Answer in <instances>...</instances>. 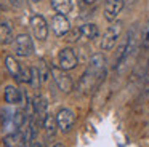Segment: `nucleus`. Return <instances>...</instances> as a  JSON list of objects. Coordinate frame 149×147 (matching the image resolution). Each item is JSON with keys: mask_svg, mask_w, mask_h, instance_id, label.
<instances>
[{"mask_svg": "<svg viewBox=\"0 0 149 147\" xmlns=\"http://www.w3.org/2000/svg\"><path fill=\"white\" fill-rule=\"evenodd\" d=\"M122 29H123V24L120 21H114L109 27L106 29V32L103 34V38H101V50L103 51H109L116 46L117 40L120 38V34H122Z\"/></svg>", "mask_w": 149, "mask_h": 147, "instance_id": "obj_1", "label": "nucleus"}, {"mask_svg": "<svg viewBox=\"0 0 149 147\" xmlns=\"http://www.w3.org/2000/svg\"><path fill=\"white\" fill-rule=\"evenodd\" d=\"M103 80H104L103 75H98V74L93 72L90 67H87V70H85L84 75L80 77V80H79V91H80L82 94H88V93L96 88Z\"/></svg>", "mask_w": 149, "mask_h": 147, "instance_id": "obj_2", "label": "nucleus"}, {"mask_svg": "<svg viewBox=\"0 0 149 147\" xmlns=\"http://www.w3.org/2000/svg\"><path fill=\"white\" fill-rule=\"evenodd\" d=\"M66 72L68 70H63L61 67H52V77L55 80L56 86L59 88V91L68 94V93H71L74 89V82Z\"/></svg>", "mask_w": 149, "mask_h": 147, "instance_id": "obj_3", "label": "nucleus"}, {"mask_svg": "<svg viewBox=\"0 0 149 147\" xmlns=\"http://www.w3.org/2000/svg\"><path fill=\"white\" fill-rule=\"evenodd\" d=\"M34 51V43L32 38L27 34H19L15 38V54L19 58H27Z\"/></svg>", "mask_w": 149, "mask_h": 147, "instance_id": "obj_4", "label": "nucleus"}, {"mask_svg": "<svg viewBox=\"0 0 149 147\" xmlns=\"http://www.w3.org/2000/svg\"><path fill=\"white\" fill-rule=\"evenodd\" d=\"M58 64L63 70H72L77 67L79 58L72 48H63L58 54Z\"/></svg>", "mask_w": 149, "mask_h": 147, "instance_id": "obj_5", "label": "nucleus"}, {"mask_svg": "<svg viewBox=\"0 0 149 147\" xmlns=\"http://www.w3.org/2000/svg\"><path fill=\"white\" fill-rule=\"evenodd\" d=\"M31 29H32V34L37 40L43 42L48 37V24H47L45 18L42 15H34L31 18Z\"/></svg>", "mask_w": 149, "mask_h": 147, "instance_id": "obj_6", "label": "nucleus"}, {"mask_svg": "<svg viewBox=\"0 0 149 147\" xmlns=\"http://www.w3.org/2000/svg\"><path fill=\"white\" fill-rule=\"evenodd\" d=\"M56 121H58V128L61 133H69L75 123V114L71 109L64 107L56 114Z\"/></svg>", "mask_w": 149, "mask_h": 147, "instance_id": "obj_7", "label": "nucleus"}, {"mask_svg": "<svg viewBox=\"0 0 149 147\" xmlns=\"http://www.w3.org/2000/svg\"><path fill=\"white\" fill-rule=\"evenodd\" d=\"M71 29H72L71 22H69L68 18H66V15H59V13H56V15L53 16V19H52V31L55 32L56 37H66Z\"/></svg>", "mask_w": 149, "mask_h": 147, "instance_id": "obj_8", "label": "nucleus"}, {"mask_svg": "<svg viewBox=\"0 0 149 147\" xmlns=\"http://www.w3.org/2000/svg\"><path fill=\"white\" fill-rule=\"evenodd\" d=\"M32 112L37 117V120L40 121V125H43L47 115H48V99L45 96H36L32 101Z\"/></svg>", "mask_w": 149, "mask_h": 147, "instance_id": "obj_9", "label": "nucleus"}, {"mask_svg": "<svg viewBox=\"0 0 149 147\" xmlns=\"http://www.w3.org/2000/svg\"><path fill=\"white\" fill-rule=\"evenodd\" d=\"M123 0H106L104 5V19L109 22H114L117 19V16L120 15V11L123 10Z\"/></svg>", "mask_w": 149, "mask_h": 147, "instance_id": "obj_10", "label": "nucleus"}, {"mask_svg": "<svg viewBox=\"0 0 149 147\" xmlns=\"http://www.w3.org/2000/svg\"><path fill=\"white\" fill-rule=\"evenodd\" d=\"M88 67H90L93 72H96L98 75H106V58H104L103 53H95L93 56L90 58V62H88Z\"/></svg>", "mask_w": 149, "mask_h": 147, "instance_id": "obj_11", "label": "nucleus"}, {"mask_svg": "<svg viewBox=\"0 0 149 147\" xmlns=\"http://www.w3.org/2000/svg\"><path fill=\"white\" fill-rule=\"evenodd\" d=\"M3 98H5V102L10 105H18L23 102V93L19 91V88L18 86H7L5 88V93H3Z\"/></svg>", "mask_w": 149, "mask_h": 147, "instance_id": "obj_12", "label": "nucleus"}, {"mask_svg": "<svg viewBox=\"0 0 149 147\" xmlns=\"http://www.w3.org/2000/svg\"><path fill=\"white\" fill-rule=\"evenodd\" d=\"M5 66H7V70L10 72V75L13 78H16L19 82V77H21V70H23V66L15 59L13 56H7L5 58Z\"/></svg>", "mask_w": 149, "mask_h": 147, "instance_id": "obj_13", "label": "nucleus"}, {"mask_svg": "<svg viewBox=\"0 0 149 147\" xmlns=\"http://www.w3.org/2000/svg\"><path fill=\"white\" fill-rule=\"evenodd\" d=\"M80 32H82V38H87V40H95L100 35V29L93 22H87V24L80 26Z\"/></svg>", "mask_w": 149, "mask_h": 147, "instance_id": "obj_14", "label": "nucleus"}, {"mask_svg": "<svg viewBox=\"0 0 149 147\" xmlns=\"http://www.w3.org/2000/svg\"><path fill=\"white\" fill-rule=\"evenodd\" d=\"M52 8L59 15H68L72 10V0H52Z\"/></svg>", "mask_w": 149, "mask_h": 147, "instance_id": "obj_15", "label": "nucleus"}, {"mask_svg": "<svg viewBox=\"0 0 149 147\" xmlns=\"http://www.w3.org/2000/svg\"><path fill=\"white\" fill-rule=\"evenodd\" d=\"M43 130H45V133H47V136H55L56 134V131L59 130L58 128V121H56V117H53V115H47V118H45V121H43Z\"/></svg>", "mask_w": 149, "mask_h": 147, "instance_id": "obj_16", "label": "nucleus"}, {"mask_svg": "<svg viewBox=\"0 0 149 147\" xmlns=\"http://www.w3.org/2000/svg\"><path fill=\"white\" fill-rule=\"evenodd\" d=\"M13 40V29L8 22H0V43H10Z\"/></svg>", "mask_w": 149, "mask_h": 147, "instance_id": "obj_17", "label": "nucleus"}, {"mask_svg": "<svg viewBox=\"0 0 149 147\" xmlns=\"http://www.w3.org/2000/svg\"><path fill=\"white\" fill-rule=\"evenodd\" d=\"M37 69H39V72H40L42 82H47V80H48V77L52 75V67H48L45 61L40 59V61H39V64H37Z\"/></svg>", "mask_w": 149, "mask_h": 147, "instance_id": "obj_18", "label": "nucleus"}, {"mask_svg": "<svg viewBox=\"0 0 149 147\" xmlns=\"http://www.w3.org/2000/svg\"><path fill=\"white\" fill-rule=\"evenodd\" d=\"M80 38H82L80 27H74V29H71V31L68 32V35H66V40H68L69 43H75V42H79Z\"/></svg>", "mask_w": 149, "mask_h": 147, "instance_id": "obj_19", "label": "nucleus"}, {"mask_svg": "<svg viewBox=\"0 0 149 147\" xmlns=\"http://www.w3.org/2000/svg\"><path fill=\"white\" fill-rule=\"evenodd\" d=\"M141 48L143 50H149V21L146 22L144 29L141 32Z\"/></svg>", "mask_w": 149, "mask_h": 147, "instance_id": "obj_20", "label": "nucleus"}, {"mask_svg": "<svg viewBox=\"0 0 149 147\" xmlns=\"http://www.w3.org/2000/svg\"><path fill=\"white\" fill-rule=\"evenodd\" d=\"M31 147H43V146H42V142H40V141L34 139V141H32V144H31Z\"/></svg>", "mask_w": 149, "mask_h": 147, "instance_id": "obj_21", "label": "nucleus"}, {"mask_svg": "<svg viewBox=\"0 0 149 147\" xmlns=\"http://www.w3.org/2000/svg\"><path fill=\"white\" fill-rule=\"evenodd\" d=\"M85 3H87V5H93L95 2H98V0H84Z\"/></svg>", "mask_w": 149, "mask_h": 147, "instance_id": "obj_22", "label": "nucleus"}, {"mask_svg": "<svg viewBox=\"0 0 149 147\" xmlns=\"http://www.w3.org/2000/svg\"><path fill=\"white\" fill-rule=\"evenodd\" d=\"M53 147H64V144H61V142H56Z\"/></svg>", "mask_w": 149, "mask_h": 147, "instance_id": "obj_23", "label": "nucleus"}, {"mask_svg": "<svg viewBox=\"0 0 149 147\" xmlns=\"http://www.w3.org/2000/svg\"><path fill=\"white\" fill-rule=\"evenodd\" d=\"M32 2H42V0H32Z\"/></svg>", "mask_w": 149, "mask_h": 147, "instance_id": "obj_24", "label": "nucleus"}]
</instances>
